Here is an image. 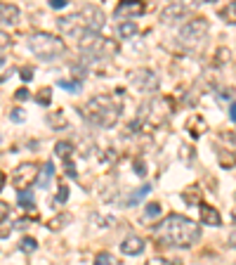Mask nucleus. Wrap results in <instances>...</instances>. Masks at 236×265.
Wrapping results in <instances>:
<instances>
[{"label": "nucleus", "mask_w": 236, "mask_h": 265, "mask_svg": "<svg viewBox=\"0 0 236 265\" xmlns=\"http://www.w3.org/2000/svg\"><path fill=\"white\" fill-rule=\"evenodd\" d=\"M154 237L158 244H170V247L191 249L201 239L199 223L189 220L187 216L180 213H170L154 228Z\"/></svg>", "instance_id": "1"}, {"label": "nucleus", "mask_w": 236, "mask_h": 265, "mask_svg": "<svg viewBox=\"0 0 236 265\" xmlns=\"http://www.w3.org/2000/svg\"><path fill=\"white\" fill-rule=\"evenodd\" d=\"M120 111H123V104L109 95H95L85 102V119L100 128L116 126L120 119Z\"/></svg>", "instance_id": "2"}, {"label": "nucleus", "mask_w": 236, "mask_h": 265, "mask_svg": "<svg viewBox=\"0 0 236 265\" xmlns=\"http://www.w3.org/2000/svg\"><path fill=\"white\" fill-rule=\"evenodd\" d=\"M28 50L40 59H55V57H62L66 52V45H64L62 38L52 36L47 31H36V33L28 36Z\"/></svg>", "instance_id": "3"}, {"label": "nucleus", "mask_w": 236, "mask_h": 265, "mask_svg": "<svg viewBox=\"0 0 236 265\" xmlns=\"http://www.w3.org/2000/svg\"><path fill=\"white\" fill-rule=\"evenodd\" d=\"M170 111H173V104L168 97H154V100H149L139 109V119L137 123H146L149 128H156V126H161L168 121L170 116Z\"/></svg>", "instance_id": "4"}, {"label": "nucleus", "mask_w": 236, "mask_h": 265, "mask_svg": "<svg viewBox=\"0 0 236 265\" xmlns=\"http://www.w3.org/2000/svg\"><path fill=\"white\" fill-rule=\"evenodd\" d=\"M78 47H81L83 55H92V57H109V55H116L118 50V45L114 40L100 36V33H92V31H85L78 38Z\"/></svg>", "instance_id": "5"}, {"label": "nucleus", "mask_w": 236, "mask_h": 265, "mask_svg": "<svg viewBox=\"0 0 236 265\" xmlns=\"http://www.w3.org/2000/svg\"><path fill=\"white\" fill-rule=\"evenodd\" d=\"M208 31H210V24H208V19H203V17H196V19H191V21H187L184 26L180 28V45L184 47H196L203 43V38L208 36Z\"/></svg>", "instance_id": "6"}, {"label": "nucleus", "mask_w": 236, "mask_h": 265, "mask_svg": "<svg viewBox=\"0 0 236 265\" xmlns=\"http://www.w3.org/2000/svg\"><path fill=\"white\" fill-rule=\"evenodd\" d=\"M33 183H38V164H33V161L19 164L17 168H14V173H12V185H14V190L24 192V190H28Z\"/></svg>", "instance_id": "7"}, {"label": "nucleus", "mask_w": 236, "mask_h": 265, "mask_svg": "<svg viewBox=\"0 0 236 265\" xmlns=\"http://www.w3.org/2000/svg\"><path fill=\"white\" fill-rule=\"evenodd\" d=\"M127 78H130V83L135 85L137 90H142V92H154L158 88V76L151 69H146V66L132 69V71L127 73Z\"/></svg>", "instance_id": "8"}, {"label": "nucleus", "mask_w": 236, "mask_h": 265, "mask_svg": "<svg viewBox=\"0 0 236 265\" xmlns=\"http://www.w3.org/2000/svg\"><path fill=\"white\" fill-rule=\"evenodd\" d=\"M57 26H59V31H62L64 36H73L76 40L88 31V28H85V21H83V17H81V12L69 14V17H59L57 19Z\"/></svg>", "instance_id": "9"}, {"label": "nucleus", "mask_w": 236, "mask_h": 265, "mask_svg": "<svg viewBox=\"0 0 236 265\" xmlns=\"http://www.w3.org/2000/svg\"><path fill=\"white\" fill-rule=\"evenodd\" d=\"M81 17L85 21V28L92 31V33H97L102 26H104V14H102L100 7H95V5H88L85 9H81Z\"/></svg>", "instance_id": "10"}, {"label": "nucleus", "mask_w": 236, "mask_h": 265, "mask_svg": "<svg viewBox=\"0 0 236 265\" xmlns=\"http://www.w3.org/2000/svg\"><path fill=\"white\" fill-rule=\"evenodd\" d=\"M189 7L184 2H170L168 7L161 9V24H173V21H180L182 17H187Z\"/></svg>", "instance_id": "11"}, {"label": "nucleus", "mask_w": 236, "mask_h": 265, "mask_svg": "<svg viewBox=\"0 0 236 265\" xmlns=\"http://www.w3.org/2000/svg\"><path fill=\"white\" fill-rule=\"evenodd\" d=\"M19 21V7L9 2H0V28H12Z\"/></svg>", "instance_id": "12"}, {"label": "nucleus", "mask_w": 236, "mask_h": 265, "mask_svg": "<svg viewBox=\"0 0 236 265\" xmlns=\"http://www.w3.org/2000/svg\"><path fill=\"white\" fill-rule=\"evenodd\" d=\"M199 218H201V223H206V225H213V228H218L220 223H222L218 209H215V206H210V204H203V201L199 204Z\"/></svg>", "instance_id": "13"}, {"label": "nucleus", "mask_w": 236, "mask_h": 265, "mask_svg": "<svg viewBox=\"0 0 236 265\" xmlns=\"http://www.w3.org/2000/svg\"><path fill=\"white\" fill-rule=\"evenodd\" d=\"M184 128H187V133H189L194 140H199L201 135H206V130H208V121L203 119V116H189Z\"/></svg>", "instance_id": "14"}, {"label": "nucleus", "mask_w": 236, "mask_h": 265, "mask_svg": "<svg viewBox=\"0 0 236 265\" xmlns=\"http://www.w3.org/2000/svg\"><path fill=\"white\" fill-rule=\"evenodd\" d=\"M146 5L144 2H137V0H130V2H120L116 7V17H132V14H144Z\"/></svg>", "instance_id": "15"}, {"label": "nucleus", "mask_w": 236, "mask_h": 265, "mask_svg": "<svg viewBox=\"0 0 236 265\" xmlns=\"http://www.w3.org/2000/svg\"><path fill=\"white\" fill-rule=\"evenodd\" d=\"M120 251H123L125 256H137V254H142V251H144V239L137 237V235L123 239V244H120Z\"/></svg>", "instance_id": "16"}, {"label": "nucleus", "mask_w": 236, "mask_h": 265, "mask_svg": "<svg viewBox=\"0 0 236 265\" xmlns=\"http://www.w3.org/2000/svg\"><path fill=\"white\" fill-rule=\"evenodd\" d=\"M55 154L62 156L64 161H71L73 159V145L71 142H66V140H59V142L55 145Z\"/></svg>", "instance_id": "17"}, {"label": "nucleus", "mask_w": 236, "mask_h": 265, "mask_svg": "<svg viewBox=\"0 0 236 265\" xmlns=\"http://www.w3.org/2000/svg\"><path fill=\"white\" fill-rule=\"evenodd\" d=\"M220 19H225L227 24H236V2H227V5H222L218 9Z\"/></svg>", "instance_id": "18"}, {"label": "nucleus", "mask_w": 236, "mask_h": 265, "mask_svg": "<svg viewBox=\"0 0 236 265\" xmlns=\"http://www.w3.org/2000/svg\"><path fill=\"white\" fill-rule=\"evenodd\" d=\"M137 31H139V26H137L135 21H123V24H118V36L123 38V40L137 36Z\"/></svg>", "instance_id": "19"}, {"label": "nucleus", "mask_w": 236, "mask_h": 265, "mask_svg": "<svg viewBox=\"0 0 236 265\" xmlns=\"http://www.w3.org/2000/svg\"><path fill=\"white\" fill-rule=\"evenodd\" d=\"M52 173H55V164L47 161V164L43 166V173H38V185H40V187H47L50 180H52Z\"/></svg>", "instance_id": "20"}, {"label": "nucleus", "mask_w": 236, "mask_h": 265, "mask_svg": "<svg viewBox=\"0 0 236 265\" xmlns=\"http://www.w3.org/2000/svg\"><path fill=\"white\" fill-rule=\"evenodd\" d=\"M218 161H220V166L222 168H234L236 166V154H232V152H218Z\"/></svg>", "instance_id": "21"}, {"label": "nucleus", "mask_w": 236, "mask_h": 265, "mask_svg": "<svg viewBox=\"0 0 236 265\" xmlns=\"http://www.w3.org/2000/svg\"><path fill=\"white\" fill-rule=\"evenodd\" d=\"M182 197H184L187 204H196V206L201 204V190L199 187H187V190L182 192Z\"/></svg>", "instance_id": "22"}, {"label": "nucleus", "mask_w": 236, "mask_h": 265, "mask_svg": "<svg viewBox=\"0 0 236 265\" xmlns=\"http://www.w3.org/2000/svg\"><path fill=\"white\" fill-rule=\"evenodd\" d=\"M47 123H50L52 128H66V116H64V111L50 114V116H47Z\"/></svg>", "instance_id": "23"}, {"label": "nucleus", "mask_w": 236, "mask_h": 265, "mask_svg": "<svg viewBox=\"0 0 236 265\" xmlns=\"http://www.w3.org/2000/svg\"><path fill=\"white\" fill-rule=\"evenodd\" d=\"M69 223V216L66 213H59V216H55L52 220H47V230H62V225H66Z\"/></svg>", "instance_id": "24"}, {"label": "nucleus", "mask_w": 236, "mask_h": 265, "mask_svg": "<svg viewBox=\"0 0 236 265\" xmlns=\"http://www.w3.org/2000/svg\"><path fill=\"white\" fill-rule=\"evenodd\" d=\"M95 265H118L116 258L111 256V254H107V251H100L97 256H95Z\"/></svg>", "instance_id": "25"}, {"label": "nucleus", "mask_w": 236, "mask_h": 265, "mask_svg": "<svg viewBox=\"0 0 236 265\" xmlns=\"http://www.w3.org/2000/svg\"><path fill=\"white\" fill-rule=\"evenodd\" d=\"M19 249H21L24 254H33V251L38 249V242L33 237H24L21 239V244H19Z\"/></svg>", "instance_id": "26"}, {"label": "nucleus", "mask_w": 236, "mask_h": 265, "mask_svg": "<svg viewBox=\"0 0 236 265\" xmlns=\"http://www.w3.org/2000/svg\"><path fill=\"white\" fill-rule=\"evenodd\" d=\"M149 192H151V187H149V185H142V187H139V190H135V194L127 199V204H137V201L142 199V197H146Z\"/></svg>", "instance_id": "27"}, {"label": "nucleus", "mask_w": 236, "mask_h": 265, "mask_svg": "<svg viewBox=\"0 0 236 265\" xmlns=\"http://www.w3.org/2000/svg\"><path fill=\"white\" fill-rule=\"evenodd\" d=\"M36 102H38V104H50V102H52V90H50V88H43V90H38Z\"/></svg>", "instance_id": "28"}, {"label": "nucleus", "mask_w": 236, "mask_h": 265, "mask_svg": "<svg viewBox=\"0 0 236 265\" xmlns=\"http://www.w3.org/2000/svg\"><path fill=\"white\" fill-rule=\"evenodd\" d=\"M59 88L71 90V92H78V90H81V81H66V78H59Z\"/></svg>", "instance_id": "29"}, {"label": "nucleus", "mask_w": 236, "mask_h": 265, "mask_svg": "<svg viewBox=\"0 0 236 265\" xmlns=\"http://www.w3.org/2000/svg\"><path fill=\"white\" fill-rule=\"evenodd\" d=\"M161 204H156V201H151V204H146V209H144V213L149 216V218H156V216H161Z\"/></svg>", "instance_id": "30"}, {"label": "nucleus", "mask_w": 236, "mask_h": 265, "mask_svg": "<svg viewBox=\"0 0 236 265\" xmlns=\"http://www.w3.org/2000/svg\"><path fill=\"white\" fill-rule=\"evenodd\" d=\"M9 73H12V64H9L7 59L2 57V59H0V81H5Z\"/></svg>", "instance_id": "31"}, {"label": "nucleus", "mask_w": 236, "mask_h": 265, "mask_svg": "<svg viewBox=\"0 0 236 265\" xmlns=\"http://www.w3.org/2000/svg\"><path fill=\"white\" fill-rule=\"evenodd\" d=\"M229 57H232V52H229L227 47H220L218 52H215V62H220V64H227Z\"/></svg>", "instance_id": "32"}, {"label": "nucleus", "mask_w": 236, "mask_h": 265, "mask_svg": "<svg viewBox=\"0 0 236 265\" xmlns=\"http://www.w3.org/2000/svg\"><path fill=\"white\" fill-rule=\"evenodd\" d=\"M19 204H21V206H33V192H31V190H24V192H19Z\"/></svg>", "instance_id": "33"}, {"label": "nucleus", "mask_w": 236, "mask_h": 265, "mask_svg": "<svg viewBox=\"0 0 236 265\" xmlns=\"http://www.w3.org/2000/svg\"><path fill=\"white\" fill-rule=\"evenodd\" d=\"M132 168H135V175H139V178H144L146 175V166H144L142 159H135V161H132Z\"/></svg>", "instance_id": "34"}, {"label": "nucleus", "mask_w": 236, "mask_h": 265, "mask_svg": "<svg viewBox=\"0 0 236 265\" xmlns=\"http://www.w3.org/2000/svg\"><path fill=\"white\" fill-rule=\"evenodd\" d=\"M19 76H21V81L31 83L33 81V69H31V66H21V69H19Z\"/></svg>", "instance_id": "35"}, {"label": "nucleus", "mask_w": 236, "mask_h": 265, "mask_svg": "<svg viewBox=\"0 0 236 265\" xmlns=\"http://www.w3.org/2000/svg\"><path fill=\"white\" fill-rule=\"evenodd\" d=\"M66 199H69V187L62 185V187H59V192H57V197H55V201H57V204H64Z\"/></svg>", "instance_id": "36"}, {"label": "nucleus", "mask_w": 236, "mask_h": 265, "mask_svg": "<svg viewBox=\"0 0 236 265\" xmlns=\"http://www.w3.org/2000/svg\"><path fill=\"white\" fill-rule=\"evenodd\" d=\"M7 218H9V204L0 201V223H5Z\"/></svg>", "instance_id": "37"}, {"label": "nucleus", "mask_w": 236, "mask_h": 265, "mask_svg": "<svg viewBox=\"0 0 236 265\" xmlns=\"http://www.w3.org/2000/svg\"><path fill=\"white\" fill-rule=\"evenodd\" d=\"M9 119L14 121V123H21V121H24V111H21V109H12V111H9Z\"/></svg>", "instance_id": "38"}, {"label": "nucleus", "mask_w": 236, "mask_h": 265, "mask_svg": "<svg viewBox=\"0 0 236 265\" xmlns=\"http://www.w3.org/2000/svg\"><path fill=\"white\" fill-rule=\"evenodd\" d=\"M14 97H17L19 102H24V100H28L31 95H28V90H26V88H19V90L14 92Z\"/></svg>", "instance_id": "39"}, {"label": "nucleus", "mask_w": 236, "mask_h": 265, "mask_svg": "<svg viewBox=\"0 0 236 265\" xmlns=\"http://www.w3.org/2000/svg\"><path fill=\"white\" fill-rule=\"evenodd\" d=\"M64 168H66V175H69V178H76V168H73V164L71 161H64Z\"/></svg>", "instance_id": "40"}, {"label": "nucleus", "mask_w": 236, "mask_h": 265, "mask_svg": "<svg viewBox=\"0 0 236 265\" xmlns=\"http://www.w3.org/2000/svg\"><path fill=\"white\" fill-rule=\"evenodd\" d=\"M64 5H66V0H50V7H55V9H62Z\"/></svg>", "instance_id": "41"}, {"label": "nucleus", "mask_w": 236, "mask_h": 265, "mask_svg": "<svg viewBox=\"0 0 236 265\" xmlns=\"http://www.w3.org/2000/svg\"><path fill=\"white\" fill-rule=\"evenodd\" d=\"M146 265H170V263H168L165 258H151V261H149Z\"/></svg>", "instance_id": "42"}, {"label": "nucleus", "mask_w": 236, "mask_h": 265, "mask_svg": "<svg viewBox=\"0 0 236 265\" xmlns=\"http://www.w3.org/2000/svg\"><path fill=\"white\" fill-rule=\"evenodd\" d=\"M232 121H234V123H236V102H234V104H232Z\"/></svg>", "instance_id": "43"}, {"label": "nucleus", "mask_w": 236, "mask_h": 265, "mask_svg": "<svg viewBox=\"0 0 236 265\" xmlns=\"http://www.w3.org/2000/svg\"><path fill=\"white\" fill-rule=\"evenodd\" d=\"M229 244H232V247L236 249V232H234V235H232V237H229Z\"/></svg>", "instance_id": "44"}, {"label": "nucleus", "mask_w": 236, "mask_h": 265, "mask_svg": "<svg viewBox=\"0 0 236 265\" xmlns=\"http://www.w3.org/2000/svg\"><path fill=\"white\" fill-rule=\"evenodd\" d=\"M2 185H5V173L0 171V190H2Z\"/></svg>", "instance_id": "45"}, {"label": "nucleus", "mask_w": 236, "mask_h": 265, "mask_svg": "<svg viewBox=\"0 0 236 265\" xmlns=\"http://www.w3.org/2000/svg\"><path fill=\"white\" fill-rule=\"evenodd\" d=\"M234 223H236V213H234Z\"/></svg>", "instance_id": "46"}]
</instances>
